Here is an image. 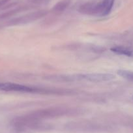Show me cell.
I'll return each mask as SVG.
<instances>
[{
  "label": "cell",
  "instance_id": "cell-6",
  "mask_svg": "<svg viewBox=\"0 0 133 133\" xmlns=\"http://www.w3.org/2000/svg\"><path fill=\"white\" fill-rule=\"evenodd\" d=\"M34 1H37V0H34Z\"/></svg>",
  "mask_w": 133,
  "mask_h": 133
},
{
  "label": "cell",
  "instance_id": "cell-4",
  "mask_svg": "<svg viewBox=\"0 0 133 133\" xmlns=\"http://www.w3.org/2000/svg\"><path fill=\"white\" fill-rule=\"evenodd\" d=\"M71 3V0H61L56 3L54 7V11L56 12H61L66 9Z\"/></svg>",
  "mask_w": 133,
  "mask_h": 133
},
{
  "label": "cell",
  "instance_id": "cell-5",
  "mask_svg": "<svg viewBox=\"0 0 133 133\" xmlns=\"http://www.w3.org/2000/svg\"><path fill=\"white\" fill-rule=\"evenodd\" d=\"M117 74L123 78L133 82V71H127V70H119L117 71Z\"/></svg>",
  "mask_w": 133,
  "mask_h": 133
},
{
  "label": "cell",
  "instance_id": "cell-2",
  "mask_svg": "<svg viewBox=\"0 0 133 133\" xmlns=\"http://www.w3.org/2000/svg\"><path fill=\"white\" fill-rule=\"evenodd\" d=\"M0 90L7 91H18V92H34L41 91L38 88H33L31 87L21 85V84H12V83H0Z\"/></svg>",
  "mask_w": 133,
  "mask_h": 133
},
{
  "label": "cell",
  "instance_id": "cell-3",
  "mask_svg": "<svg viewBox=\"0 0 133 133\" xmlns=\"http://www.w3.org/2000/svg\"><path fill=\"white\" fill-rule=\"evenodd\" d=\"M111 51L114 53L121 56L127 57H133V48L125 46H116L111 48Z\"/></svg>",
  "mask_w": 133,
  "mask_h": 133
},
{
  "label": "cell",
  "instance_id": "cell-1",
  "mask_svg": "<svg viewBox=\"0 0 133 133\" xmlns=\"http://www.w3.org/2000/svg\"><path fill=\"white\" fill-rule=\"evenodd\" d=\"M76 80H86L93 82L110 81L114 78V76L107 73H89L76 75Z\"/></svg>",
  "mask_w": 133,
  "mask_h": 133
}]
</instances>
